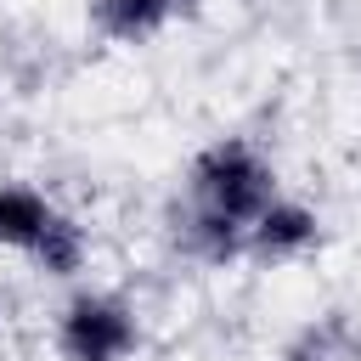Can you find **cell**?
Here are the masks:
<instances>
[{
  "label": "cell",
  "mask_w": 361,
  "mask_h": 361,
  "mask_svg": "<svg viewBox=\"0 0 361 361\" xmlns=\"http://www.w3.org/2000/svg\"><path fill=\"white\" fill-rule=\"evenodd\" d=\"M271 192H276V180L248 141H214L192 169V197H197L192 237H197V248L209 259H231L243 248V231L276 203Z\"/></svg>",
  "instance_id": "1"
},
{
  "label": "cell",
  "mask_w": 361,
  "mask_h": 361,
  "mask_svg": "<svg viewBox=\"0 0 361 361\" xmlns=\"http://www.w3.org/2000/svg\"><path fill=\"white\" fill-rule=\"evenodd\" d=\"M135 350V322L118 299H73L62 316V355L68 361H124Z\"/></svg>",
  "instance_id": "2"
},
{
  "label": "cell",
  "mask_w": 361,
  "mask_h": 361,
  "mask_svg": "<svg viewBox=\"0 0 361 361\" xmlns=\"http://www.w3.org/2000/svg\"><path fill=\"white\" fill-rule=\"evenodd\" d=\"M197 0H96V23L113 39H147L169 17H186Z\"/></svg>",
  "instance_id": "3"
},
{
  "label": "cell",
  "mask_w": 361,
  "mask_h": 361,
  "mask_svg": "<svg viewBox=\"0 0 361 361\" xmlns=\"http://www.w3.org/2000/svg\"><path fill=\"white\" fill-rule=\"evenodd\" d=\"M248 243H254L259 254H271V259L299 254V248H310V243H316V214H310V209H299V203H271V209L248 226Z\"/></svg>",
  "instance_id": "4"
},
{
  "label": "cell",
  "mask_w": 361,
  "mask_h": 361,
  "mask_svg": "<svg viewBox=\"0 0 361 361\" xmlns=\"http://www.w3.org/2000/svg\"><path fill=\"white\" fill-rule=\"evenodd\" d=\"M51 214H56V209H51L45 197H34L28 186H6V192H0V243L34 254V243H39L45 226H51Z\"/></svg>",
  "instance_id": "5"
},
{
  "label": "cell",
  "mask_w": 361,
  "mask_h": 361,
  "mask_svg": "<svg viewBox=\"0 0 361 361\" xmlns=\"http://www.w3.org/2000/svg\"><path fill=\"white\" fill-rule=\"evenodd\" d=\"M34 259H39L51 276H68V271H79V259H85V237H79V226H73L68 214H51L45 237L34 243Z\"/></svg>",
  "instance_id": "6"
},
{
  "label": "cell",
  "mask_w": 361,
  "mask_h": 361,
  "mask_svg": "<svg viewBox=\"0 0 361 361\" xmlns=\"http://www.w3.org/2000/svg\"><path fill=\"white\" fill-rule=\"evenodd\" d=\"M288 361H361V344L350 338L344 322H322V327H310V333L288 350Z\"/></svg>",
  "instance_id": "7"
}]
</instances>
